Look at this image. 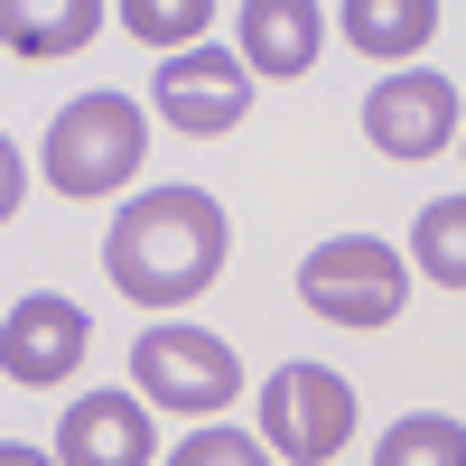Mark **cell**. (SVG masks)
Segmentation results:
<instances>
[{"label": "cell", "instance_id": "1", "mask_svg": "<svg viewBox=\"0 0 466 466\" xmlns=\"http://www.w3.org/2000/svg\"><path fill=\"white\" fill-rule=\"evenodd\" d=\"M224 252H233V233H224V206L206 187H149V197H131L112 215V233H103L112 289L131 308H159V318L224 280Z\"/></svg>", "mask_w": 466, "mask_h": 466}, {"label": "cell", "instance_id": "2", "mask_svg": "<svg viewBox=\"0 0 466 466\" xmlns=\"http://www.w3.org/2000/svg\"><path fill=\"white\" fill-rule=\"evenodd\" d=\"M140 159H149L140 103H131V94H103V85L75 94L56 122H47V140H37V177H47L56 197H75V206H94V197H112V187H131Z\"/></svg>", "mask_w": 466, "mask_h": 466}, {"label": "cell", "instance_id": "3", "mask_svg": "<svg viewBox=\"0 0 466 466\" xmlns=\"http://www.w3.org/2000/svg\"><path fill=\"white\" fill-rule=\"evenodd\" d=\"M299 299L318 308L327 327H355V336H382L410 299V261L382 243V233H336L299 261Z\"/></svg>", "mask_w": 466, "mask_h": 466}, {"label": "cell", "instance_id": "4", "mask_svg": "<svg viewBox=\"0 0 466 466\" xmlns=\"http://www.w3.org/2000/svg\"><path fill=\"white\" fill-rule=\"evenodd\" d=\"M355 439V382L327 364H280L261 382V448L289 466H336Z\"/></svg>", "mask_w": 466, "mask_h": 466}, {"label": "cell", "instance_id": "5", "mask_svg": "<svg viewBox=\"0 0 466 466\" xmlns=\"http://www.w3.org/2000/svg\"><path fill=\"white\" fill-rule=\"evenodd\" d=\"M131 382H140V401H168L187 420H215L233 392H243V364H233V345L206 336V327H140Z\"/></svg>", "mask_w": 466, "mask_h": 466}, {"label": "cell", "instance_id": "6", "mask_svg": "<svg viewBox=\"0 0 466 466\" xmlns=\"http://www.w3.org/2000/svg\"><path fill=\"white\" fill-rule=\"evenodd\" d=\"M149 103H159L168 131H187V140H224V131H243V112H252V66H243V47H187V56H159Z\"/></svg>", "mask_w": 466, "mask_h": 466}, {"label": "cell", "instance_id": "7", "mask_svg": "<svg viewBox=\"0 0 466 466\" xmlns=\"http://www.w3.org/2000/svg\"><path fill=\"white\" fill-rule=\"evenodd\" d=\"M85 345H94L85 308L56 299V289H28L10 318H0V373H10L19 392H56V382L85 373Z\"/></svg>", "mask_w": 466, "mask_h": 466}, {"label": "cell", "instance_id": "8", "mask_svg": "<svg viewBox=\"0 0 466 466\" xmlns=\"http://www.w3.org/2000/svg\"><path fill=\"white\" fill-rule=\"evenodd\" d=\"M364 140L382 149V159H439V149L457 140V85L430 75V66L382 75V85L364 94Z\"/></svg>", "mask_w": 466, "mask_h": 466}, {"label": "cell", "instance_id": "9", "mask_svg": "<svg viewBox=\"0 0 466 466\" xmlns=\"http://www.w3.org/2000/svg\"><path fill=\"white\" fill-rule=\"evenodd\" d=\"M159 457V430H149V401L140 392H94L66 401L56 420V466H149Z\"/></svg>", "mask_w": 466, "mask_h": 466}, {"label": "cell", "instance_id": "10", "mask_svg": "<svg viewBox=\"0 0 466 466\" xmlns=\"http://www.w3.org/2000/svg\"><path fill=\"white\" fill-rule=\"evenodd\" d=\"M233 28H243V66L252 75H308L336 19L318 10V0H243Z\"/></svg>", "mask_w": 466, "mask_h": 466}, {"label": "cell", "instance_id": "11", "mask_svg": "<svg viewBox=\"0 0 466 466\" xmlns=\"http://www.w3.org/2000/svg\"><path fill=\"white\" fill-rule=\"evenodd\" d=\"M336 37L345 47H364V56H420L439 37V0H345L336 10Z\"/></svg>", "mask_w": 466, "mask_h": 466}, {"label": "cell", "instance_id": "12", "mask_svg": "<svg viewBox=\"0 0 466 466\" xmlns=\"http://www.w3.org/2000/svg\"><path fill=\"white\" fill-rule=\"evenodd\" d=\"M103 10L94 0H0V47L10 56H75L94 47Z\"/></svg>", "mask_w": 466, "mask_h": 466}, {"label": "cell", "instance_id": "13", "mask_svg": "<svg viewBox=\"0 0 466 466\" xmlns=\"http://www.w3.org/2000/svg\"><path fill=\"white\" fill-rule=\"evenodd\" d=\"M373 466H466V420H448V410H410V420H392V430H382Z\"/></svg>", "mask_w": 466, "mask_h": 466}, {"label": "cell", "instance_id": "14", "mask_svg": "<svg viewBox=\"0 0 466 466\" xmlns=\"http://www.w3.org/2000/svg\"><path fill=\"white\" fill-rule=\"evenodd\" d=\"M410 261L430 270L439 289H466V197H430L410 224Z\"/></svg>", "mask_w": 466, "mask_h": 466}, {"label": "cell", "instance_id": "15", "mask_svg": "<svg viewBox=\"0 0 466 466\" xmlns=\"http://www.w3.org/2000/svg\"><path fill=\"white\" fill-rule=\"evenodd\" d=\"M112 19H122L131 37H149L159 56H168V47L187 56V47H197V28H215V10H206V0H122Z\"/></svg>", "mask_w": 466, "mask_h": 466}, {"label": "cell", "instance_id": "16", "mask_svg": "<svg viewBox=\"0 0 466 466\" xmlns=\"http://www.w3.org/2000/svg\"><path fill=\"white\" fill-rule=\"evenodd\" d=\"M168 466H270V448H261V439H243V430H215V420H206L197 439H177V448H168Z\"/></svg>", "mask_w": 466, "mask_h": 466}, {"label": "cell", "instance_id": "17", "mask_svg": "<svg viewBox=\"0 0 466 466\" xmlns=\"http://www.w3.org/2000/svg\"><path fill=\"white\" fill-rule=\"evenodd\" d=\"M19 197H28V159H19V140L0 131V224L19 215Z\"/></svg>", "mask_w": 466, "mask_h": 466}, {"label": "cell", "instance_id": "18", "mask_svg": "<svg viewBox=\"0 0 466 466\" xmlns=\"http://www.w3.org/2000/svg\"><path fill=\"white\" fill-rule=\"evenodd\" d=\"M0 466H56L47 448H28V439H0Z\"/></svg>", "mask_w": 466, "mask_h": 466}]
</instances>
